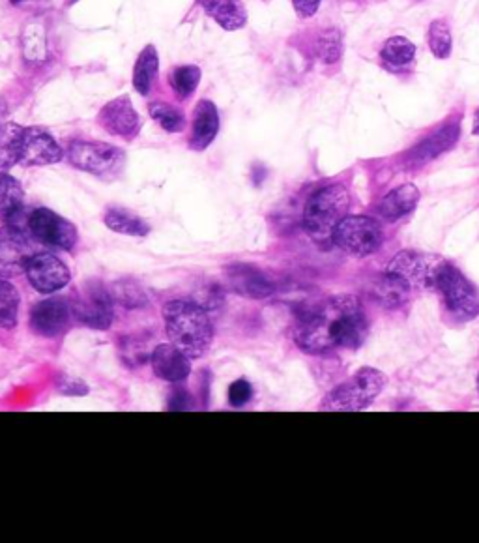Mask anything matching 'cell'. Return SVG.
<instances>
[{"mask_svg": "<svg viewBox=\"0 0 479 543\" xmlns=\"http://www.w3.org/2000/svg\"><path fill=\"white\" fill-rule=\"evenodd\" d=\"M369 321L356 296H334L315 308L304 309L294 324V341L305 354L337 349H360Z\"/></svg>", "mask_w": 479, "mask_h": 543, "instance_id": "cell-1", "label": "cell"}, {"mask_svg": "<svg viewBox=\"0 0 479 543\" xmlns=\"http://www.w3.org/2000/svg\"><path fill=\"white\" fill-rule=\"evenodd\" d=\"M64 152L55 137L42 128L17 124L0 126V169L15 165L45 167L62 162Z\"/></svg>", "mask_w": 479, "mask_h": 543, "instance_id": "cell-2", "label": "cell"}, {"mask_svg": "<svg viewBox=\"0 0 479 543\" xmlns=\"http://www.w3.org/2000/svg\"><path fill=\"white\" fill-rule=\"evenodd\" d=\"M167 338L189 358H201L214 338L206 309L197 302L171 300L163 308Z\"/></svg>", "mask_w": 479, "mask_h": 543, "instance_id": "cell-3", "label": "cell"}, {"mask_svg": "<svg viewBox=\"0 0 479 543\" xmlns=\"http://www.w3.org/2000/svg\"><path fill=\"white\" fill-rule=\"evenodd\" d=\"M350 193L341 184L315 191L304 208V229L320 248L334 244L337 225L349 216Z\"/></svg>", "mask_w": 479, "mask_h": 543, "instance_id": "cell-4", "label": "cell"}, {"mask_svg": "<svg viewBox=\"0 0 479 543\" xmlns=\"http://www.w3.org/2000/svg\"><path fill=\"white\" fill-rule=\"evenodd\" d=\"M386 384L384 375L373 367H362L349 381L335 386L320 403V411L358 412L373 405Z\"/></svg>", "mask_w": 479, "mask_h": 543, "instance_id": "cell-5", "label": "cell"}, {"mask_svg": "<svg viewBox=\"0 0 479 543\" xmlns=\"http://www.w3.org/2000/svg\"><path fill=\"white\" fill-rule=\"evenodd\" d=\"M431 291L440 294L446 311L453 319L468 323L479 317V294L476 287L465 278V274L446 259L436 270Z\"/></svg>", "mask_w": 479, "mask_h": 543, "instance_id": "cell-6", "label": "cell"}, {"mask_svg": "<svg viewBox=\"0 0 479 543\" xmlns=\"http://www.w3.org/2000/svg\"><path fill=\"white\" fill-rule=\"evenodd\" d=\"M68 160L75 169L92 177L115 180L126 167V152L100 141H73L68 148Z\"/></svg>", "mask_w": 479, "mask_h": 543, "instance_id": "cell-7", "label": "cell"}, {"mask_svg": "<svg viewBox=\"0 0 479 543\" xmlns=\"http://www.w3.org/2000/svg\"><path fill=\"white\" fill-rule=\"evenodd\" d=\"M334 244L352 257H369L382 246V229L367 216H347L337 225Z\"/></svg>", "mask_w": 479, "mask_h": 543, "instance_id": "cell-8", "label": "cell"}, {"mask_svg": "<svg viewBox=\"0 0 479 543\" xmlns=\"http://www.w3.org/2000/svg\"><path fill=\"white\" fill-rule=\"evenodd\" d=\"M29 227H0V278H14L25 272L30 257L36 253Z\"/></svg>", "mask_w": 479, "mask_h": 543, "instance_id": "cell-9", "label": "cell"}, {"mask_svg": "<svg viewBox=\"0 0 479 543\" xmlns=\"http://www.w3.org/2000/svg\"><path fill=\"white\" fill-rule=\"evenodd\" d=\"M30 235L45 246L62 251H72L77 244V229L72 221L59 216L49 208H36L27 220Z\"/></svg>", "mask_w": 479, "mask_h": 543, "instance_id": "cell-10", "label": "cell"}, {"mask_svg": "<svg viewBox=\"0 0 479 543\" xmlns=\"http://www.w3.org/2000/svg\"><path fill=\"white\" fill-rule=\"evenodd\" d=\"M73 317L92 330H107L113 319V296L100 281H92L83 289V294L73 300Z\"/></svg>", "mask_w": 479, "mask_h": 543, "instance_id": "cell-11", "label": "cell"}, {"mask_svg": "<svg viewBox=\"0 0 479 543\" xmlns=\"http://www.w3.org/2000/svg\"><path fill=\"white\" fill-rule=\"evenodd\" d=\"M459 137H461L459 118L446 120L436 130L425 135L418 145H414L408 150L405 154V167L407 169H421L423 165L433 162L455 147Z\"/></svg>", "mask_w": 479, "mask_h": 543, "instance_id": "cell-12", "label": "cell"}, {"mask_svg": "<svg viewBox=\"0 0 479 543\" xmlns=\"http://www.w3.org/2000/svg\"><path fill=\"white\" fill-rule=\"evenodd\" d=\"M25 276L34 291L42 294L59 293L72 281L70 268L55 253L36 251L25 266Z\"/></svg>", "mask_w": 479, "mask_h": 543, "instance_id": "cell-13", "label": "cell"}, {"mask_svg": "<svg viewBox=\"0 0 479 543\" xmlns=\"http://www.w3.org/2000/svg\"><path fill=\"white\" fill-rule=\"evenodd\" d=\"M442 261L444 259L438 255H427L418 251H399L390 261V265L386 266V270L401 276L412 289L431 291L436 270Z\"/></svg>", "mask_w": 479, "mask_h": 543, "instance_id": "cell-14", "label": "cell"}, {"mask_svg": "<svg viewBox=\"0 0 479 543\" xmlns=\"http://www.w3.org/2000/svg\"><path fill=\"white\" fill-rule=\"evenodd\" d=\"M72 319V302L64 298H47L30 311V328L42 338H59L70 330Z\"/></svg>", "mask_w": 479, "mask_h": 543, "instance_id": "cell-15", "label": "cell"}, {"mask_svg": "<svg viewBox=\"0 0 479 543\" xmlns=\"http://www.w3.org/2000/svg\"><path fill=\"white\" fill-rule=\"evenodd\" d=\"M98 124L105 132L124 141L135 139L141 132V117L128 96H120L105 103L98 113Z\"/></svg>", "mask_w": 479, "mask_h": 543, "instance_id": "cell-16", "label": "cell"}, {"mask_svg": "<svg viewBox=\"0 0 479 543\" xmlns=\"http://www.w3.org/2000/svg\"><path fill=\"white\" fill-rule=\"evenodd\" d=\"M227 285L233 293L251 300H262L276 293L274 283L259 268L251 265H231L225 270Z\"/></svg>", "mask_w": 479, "mask_h": 543, "instance_id": "cell-17", "label": "cell"}, {"mask_svg": "<svg viewBox=\"0 0 479 543\" xmlns=\"http://www.w3.org/2000/svg\"><path fill=\"white\" fill-rule=\"evenodd\" d=\"M188 354L182 353L173 343L167 345H158L152 354L150 362L156 377L161 381L176 382L186 381L191 373V362Z\"/></svg>", "mask_w": 479, "mask_h": 543, "instance_id": "cell-18", "label": "cell"}, {"mask_svg": "<svg viewBox=\"0 0 479 543\" xmlns=\"http://www.w3.org/2000/svg\"><path fill=\"white\" fill-rule=\"evenodd\" d=\"M412 287L405 279L392 272H384L369 283V296L384 309H397L405 306L410 298Z\"/></svg>", "mask_w": 479, "mask_h": 543, "instance_id": "cell-19", "label": "cell"}, {"mask_svg": "<svg viewBox=\"0 0 479 543\" xmlns=\"http://www.w3.org/2000/svg\"><path fill=\"white\" fill-rule=\"evenodd\" d=\"M219 133L218 107L210 100H201L193 111V126L189 147L193 150H206L214 143Z\"/></svg>", "mask_w": 479, "mask_h": 543, "instance_id": "cell-20", "label": "cell"}, {"mask_svg": "<svg viewBox=\"0 0 479 543\" xmlns=\"http://www.w3.org/2000/svg\"><path fill=\"white\" fill-rule=\"evenodd\" d=\"M23 216H25L23 186L12 175L0 173V221L4 225H21Z\"/></svg>", "mask_w": 479, "mask_h": 543, "instance_id": "cell-21", "label": "cell"}, {"mask_svg": "<svg viewBox=\"0 0 479 543\" xmlns=\"http://www.w3.org/2000/svg\"><path fill=\"white\" fill-rule=\"evenodd\" d=\"M420 203V190L414 184H403L384 195L378 205V212L384 220L399 221L408 216Z\"/></svg>", "mask_w": 479, "mask_h": 543, "instance_id": "cell-22", "label": "cell"}, {"mask_svg": "<svg viewBox=\"0 0 479 543\" xmlns=\"http://www.w3.org/2000/svg\"><path fill=\"white\" fill-rule=\"evenodd\" d=\"M204 12L225 30H240L247 23V12L240 0H199Z\"/></svg>", "mask_w": 479, "mask_h": 543, "instance_id": "cell-23", "label": "cell"}, {"mask_svg": "<svg viewBox=\"0 0 479 543\" xmlns=\"http://www.w3.org/2000/svg\"><path fill=\"white\" fill-rule=\"evenodd\" d=\"M160 72V55L154 45H146L145 49L139 53L135 68H133V89L137 90L141 96H146L156 77Z\"/></svg>", "mask_w": 479, "mask_h": 543, "instance_id": "cell-24", "label": "cell"}, {"mask_svg": "<svg viewBox=\"0 0 479 543\" xmlns=\"http://www.w3.org/2000/svg\"><path fill=\"white\" fill-rule=\"evenodd\" d=\"M414 59H416V45L412 44L405 36L388 38L380 49L382 64L392 72L408 68Z\"/></svg>", "mask_w": 479, "mask_h": 543, "instance_id": "cell-25", "label": "cell"}, {"mask_svg": "<svg viewBox=\"0 0 479 543\" xmlns=\"http://www.w3.org/2000/svg\"><path fill=\"white\" fill-rule=\"evenodd\" d=\"M103 221H105L107 229H111L113 233H118V235L143 238L150 233V225L143 218H139L137 214H133L130 210H124V208H109L105 212Z\"/></svg>", "mask_w": 479, "mask_h": 543, "instance_id": "cell-26", "label": "cell"}, {"mask_svg": "<svg viewBox=\"0 0 479 543\" xmlns=\"http://www.w3.org/2000/svg\"><path fill=\"white\" fill-rule=\"evenodd\" d=\"M427 44L435 59H450L453 53V34H451V25L446 19H435L429 25Z\"/></svg>", "mask_w": 479, "mask_h": 543, "instance_id": "cell-27", "label": "cell"}, {"mask_svg": "<svg viewBox=\"0 0 479 543\" xmlns=\"http://www.w3.org/2000/svg\"><path fill=\"white\" fill-rule=\"evenodd\" d=\"M19 293L8 278H0V330H12L19 317Z\"/></svg>", "mask_w": 479, "mask_h": 543, "instance_id": "cell-28", "label": "cell"}, {"mask_svg": "<svg viewBox=\"0 0 479 543\" xmlns=\"http://www.w3.org/2000/svg\"><path fill=\"white\" fill-rule=\"evenodd\" d=\"M148 113L165 132L178 133L186 128L184 113L167 102H152L148 105Z\"/></svg>", "mask_w": 479, "mask_h": 543, "instance_id": "cell-29", "label": "cell"}, {"mask_svg": "<svg viewBox=\"0 0 479 543\" xmlns=\"http://www.w3.org/2000/svg\"><path fill=\"white\" fill-rule=\"evenodd\" d=\"M169 83L175 90L178 100H188L201 83V70L197 66H178L169 77Z\"/></svg>", "mask_w": 479, "mask_h": 543, "instance_id": "cell-30", "label": "cell"}, {"mask_svg": "<svg viewBox=\"0 0 479 543\" xmlns=\"http://www.w3.org/2000/svg\"><path fill=\"white\" fill-rule=\"evenodd\" d=\"M317 53L320 60L328 66L337 64L343 57V34L337 27H328L320 32L317 40Z\"/></svg>", "mask_w": 479, "mask_h": 543, "instance_id": "cell-31", "label": "cell"}, {"mask_svg": "<svg viewBox=\"0 0 479 543\" xmlns=\"http://www.w3.org/2000/svg\"><path fill=\"white\" fill-rule=\"evenodd\" d=\"M111 296H113V300H118L124 308H143L146 304L145 293L131 281L117 283Z\"/></svg>", "mask_w": 479, "mask_h": 543, "instance_id": "cell-32", "label": "cell"}, {"mask_svg": "<svg viewBox=\"0 0 479 543\" xmlns=\"http://www.w3.org/2000/svg\"><path fill=\"white\" fill-rule=\"evenodd\" d=\"M251 399H253V386L246 379H238L229 386V403L236 409L246 407Z\"/></svg>", "mask_w": 479, "mask_h": 543, "instance_id": "cell-33", "label": "cell"}, {"mask_svg": "<svg viewBox=\"0 0 479 543\" xmlns=\"http://www.w3.org/2000/svg\"><path fill=\"white\" fill-rule=\"evenodd\" d=\"M55 386H57V392L62 396H87L88 394V386L85 382L75 379L72 375H66V373L57 377Z\"/></svg>", "mask_w": 479, "mask_h": 543, "instance_id": "cell-34", "label": "cell"}, {"mask_svg": "<svg viewBox=\"0 0 479 543\" xmlns=\"http://www.w3.org/2000/svg\"><path fill=\"white\" fill-rule=\"evenodd\" d=\"M169 409L171 411H189L193 409V399L184 388H175L169 396Z\"/></svg>", "mask_w": 479, "mask_h": 543, "instance_id": "cell-35", "label": "cell"}, {"mask_svg": "<svg viewBox=\"0 0 479 543\" xmlns=\"http://www.w3.org/2000/svg\"><path fill=\"white\" fill-rule=\"evenodd\" d=\"M320 4H322V0H292L294 12L302 19H309V17L317 14Z\"/></svg>", "mask_w": 479, "mask_h": 543, "instance_id": "cell-36", "label": "cell"}, {"mask_svg": "<svg viewBox=\"0 0 479 543\" xmlns=\"http://www.w3.org/2000/svg\"><path fill=\"white\" fill-rule=\"evenodd\" d=\"M472 132H474V135H479V107L476 109V113H474V122H472Z\"/></svg>", "mask_w": 479, "mask_h": 543, "instance_id": "cell-37", "label": "cell"}, {"mask_svg": "<svg viewBox=\"0 0 479 543\" xmlns=\"http://www.w3.org/2000/svg\"><path fill=\"white\" fill-rule=\"evenodd\" d=\"M21 2H27V0H12V4H21Z\"/></svg>", "mask_w": 479, "mask_h": 543, "instance_id": "cell-38", "label": "cell"}, {"mask_svg": "<svg viewBox=\"0 0 479 543\" xmlns=\"http://www.w3.org/2000/svg\"><path fill=\"white\" fill-rule=\"evenodd\" d=\"M478 392H479V375H478Z\"/></svg>", "mask_w": 479, "mask_h": 543, "instance_id": "cell-39", "label": "cell"}]
</instances>
